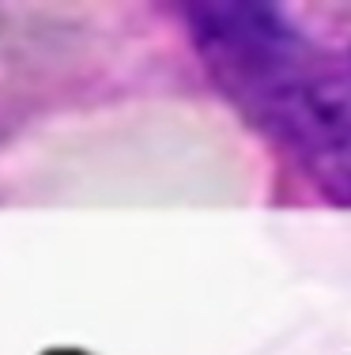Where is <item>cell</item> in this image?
Masks as SVG:
<instances>
[{"mask_svg":"<svg viewBox=\"0 0 351 355\" xmlns=\"http://www.w3.org/2000/svg\"><path fill=\"white\" fill-rule=\"evenodd\" d=\"M215 87L325 197L351 205V64L317 49L272 4H186Z\"/></svg>","mask_w":351,"mask_h":355,"instance_id":"cell-1","label":"cell"}]
</instances>
